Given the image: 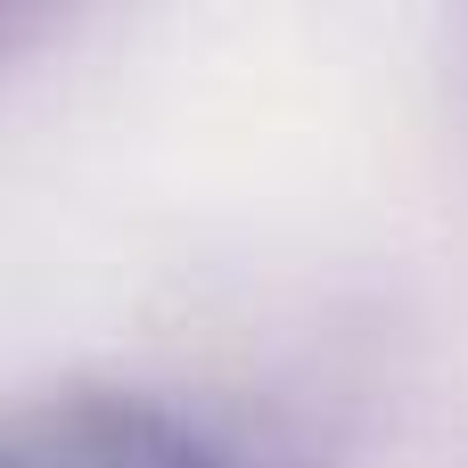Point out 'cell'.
<instances>
[{
  "instance_id": "1",
  "label": "cell",
  "mask_w": 468,
  "mask_h": 468,
  "mask_svg": "<svg viewBox=\"0 0 468 468\" xmlns=\"http://www.w3.org/2000/svg\"><path fill=\"white\" fill-rule=\"evenodd\" d=\"M0 468H214V452L140 395H25L0 411Z\"/></svg>"
}]
</instances>
